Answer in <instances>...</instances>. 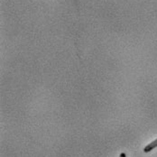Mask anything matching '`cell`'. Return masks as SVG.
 Instances as JSON below:
<instances>
[{
  "instance_id": "6da1fadb",
  "label": "cell",
  "mask_w": 157,
  "mask_h": 157,
  "mask_svg": "<svg viewBox=\"0 0 157 157\" xmlns=\"http://www.w3.org/2000/svg\"><path fill=\"white\" fill-rule=\"evenodd\" d=\"M157 147V139H155V141L151 142L150 144H148L144 148V153H149L151 152L152 150H154L155 148Z\"/></svg>"
},
{
  "instance_id": "7a4b0ae2",
  "label": "cell",
  "mask_w": 157,
  "mask_h": 157,
  "mask_svg": "<svg viewBox=\"0 0 157 157\" xmlns=\"http://www.w3.org/2000/svg\"><path fill=\"white\" fill-rule=\"evenodd\" d=\"M119 157H126V154H125V153H121V154H120V155H119Z\"/></svg>"
}]
</instances>
